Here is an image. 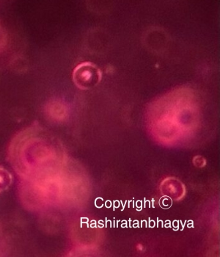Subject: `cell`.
<instances>
[{
    "label": "cell",
    "mask_w": 220,
    "mask_h": 257,
    "mask_svg": "<svg viewBox=\"0 0 220 257\" xmlns=\"http://www.w3.org/2000/svg\"><path fill=\"white\" fill-rule=\"evenodd\" d=\"M47 115L55 120H61L66 114V109L61 102L52 101L48 103L46 109Z\"/></svg>",
    "instance_id": "obj_2"
},
{
    "label": "cell",
    "mask_w": 220,
    "mask_h": 257,
    "mask_svg": "<svg viewBox=\"0 0 220 257\" xmlns=\"http://www.w3.org/2000/svg\"><path fill=\"white\" fill-rule=\"evenodd\" d=\"M6 42V36L5 34L4 31L2 29L1 27H0V49L5 45Z\"/></svg>",
    "instance_id": "obj_5"
},
{
    "label": "cell",
    "mask_w": 220,
    "mask_h": 257,
    "mask_svg": "<svg viewBox=\"0 0 220 257\" xmlns=\"http://www.w3.org/2000/svg\"><path fill=\"white\" fill-rule=\"evenodd\" d=\"M193 163L196 167L202 168L206 164V161L202 157L196 156L193 159Z\"/></svg>",
    "instance_id": "obj_4"
},
{
    "label": "cell",
    "mask_w": 220,
    "mask_h": 257,
    "mask_svg": "<svg viewBox=\"0 0 220 257\" xmlns=\"http://www.w3.org/2000/svg\"><path fill=\"white\" fill-rule=\"evenodd\" d=\"M72 77L77 88L88 90L94 88L100 82L102 72L94 63L84 62L74 69Z\"/></svg>",
    "instance_id": "obj_1"
},
{
    "label": "cell",
    "mask_w": 220,
    "mask_h": 257,
    "mask_svg": "<svg viewBox=\"0 0 220 257\" xmlns=\"http://www.w3.org/2000/svg\"><path fill=\"white\" fill-rule=\"evenodd\" d=\"M13 182L12 175L5 168L0 167V193L7 190Z\"/></svg>",
    "instance_id": "obj_3"
},
{
    "label": "cell",
    "mask_w": 220,
    "mask_h": 257,
    "mask_svg": "<svg viewBox=\"0 0 220 257\" xmlns=\"http://www.w3.org/2000/svg\"><path fill=\"white\" fill-rule=\"evenodd\" d=\"M137 248H140V250H142V249H143V245H142V247H140V245H138V246H137Z\"/></svg>",
    "instance_id": "obj_6"
}]
</instances>
